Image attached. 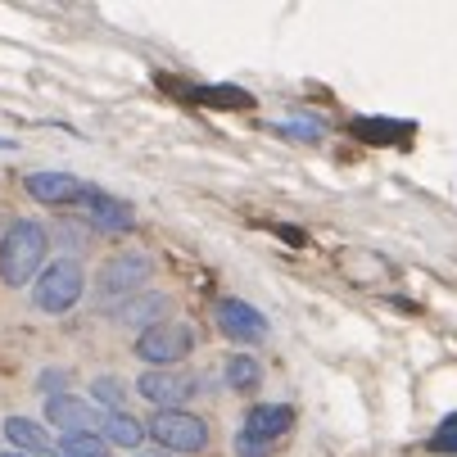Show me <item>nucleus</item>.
<instances>
[{
    "label": "nucleus",
    "mask_w": 457,
    "mask_h": 457,
    "mask_svg": "<svg viewBox=\"0 0 457 457\" xmlns=\"http://www.w3.org/2000/svg\"><path fill=\"white\" fill-rule=\"evenodd\" d=\"M46 249H50V236L41 222H14L5 236H0V281L5 286H28L41 277L46 268Z\"/></svg>",
    "instance_id": "nucleus-1"
},
{
    "label": "nucleus",
    "mask_w": 457,
    "mask_h": 457,
    "mask_svg": "<svg viewBox=\"0 0 457 457\" xmlns=\"http://www.w3.org/2000/svg\"><path fill=\"white\" fill-rule=\"evenodd\" d=\"M91 399L104 403L109 412H122V403H127V380H122V376H96V380H91Z\"/></svg>",
    "instance_id": "nucleus-16"
},
{
    "label": "nucleus",
    "mask_w": 457,
    "mask_h": 457,
    "mask_svg": "<svg viewBox=\"0 0 457 457\" xmlns=\"http://www.w3.org/2000/svg\"><path fill=\"white\" fill-rule=\"evenodd\" d=\"M137 457H172V453H163V448H137Z\"/></svg>",
    "instance_id": "nucleus-20"
},
{
    "label": "nucleus",
    "mask_w": 457,
    "mask_h": 457,
    "mask_svg": "<svg viewBox=\"0 0 457 457\" xmlns=\"http://www.w3.org/2000/svg\"><path fill=\"white\" fill-rule=\"evenodd\" d=\"M46 417H50V426H59L63 435H100V426H104V412H100L91 399H78V395H54V399H46Z\"/></svg>",
    "instance_id": "nucleus-7"
},
{
    "label": "nucleus",
    "mask_w": 457,
    "mask_h": 457,
    "mask_svg": "<svg viewBox=\"0 0 457 457\" xmlns=\"http://www.w3.org/2000/svg\"><path fill=\"white\" fill-rule=\"evenodd\" d=\"M154 277V258L145 249H127V253H113L104 258V268L96 272V299L100 303H122L145 290V281Z\"/></svg>",
    "instance_id": "nucleus-2"
},
{
    "label": "nucleus",
    "mask_w": 457,
    "mask_h": 457,
    "mask_svg": "<svg viewBox=\"0 0 457 457\" xmlns=\"http://www.w3.org/2000/svg\"><path fill=\"white\" fill-rule=\"evenodd\" d=\"M0 150H14V141H10V137H0Z\"/></svg>",
    "instance_id": "nucleus-21"
},
{
    "label": "nucleus",
    "mask_w": 457,
    "mask_h": 457,
    "mask_svg": "<svg viewBox=\"0 0 457 457\" xmlns=\"http://www.w3.org/2000/svg\"><path fill=\"white\" fill-rule=\"evenodd\" d=\"M5 439H10V448L23 453V457L50 453V435H46V426L32 421V417H5Z\"/></svg>",
    "instance_id": "nucleus-13"
},
{
    "label": "nucleus",
    "mask_w": 457,
    "mask_h": 457,
    "mask_svg": "<svg viewBox=\"0 0 457 457\" xmlns=\"http://www.w3.org/2000/svg\"><path fill=\"white\" fill-rule=\"evenodd\" d=\"M145 435L154 439V448L163 453H204L209 448V421L195 412H154Z\"/></svg>",
    "instance_id": "nucleus-6"
},
{
    "label": "nucleus",
    "mask_w": 457,
    "mask_h": 457,
    "mask_svg": "<svg viewBox=\"0 0 457 457\" xmlns=\"http://www.w3.org/2000/svg\"><path fill=\"white\" fill-rule=\"evenodd\" d=\"M218 331L231 340V345H258L268 336V317L249 308L245 299H222L218 303Z\"/></svg>",
    "instance_id": "nucleus-9"
},
{
    "label": "nucleus",
    "mask_w": 457,
    "mask_h": 457,
    "mask_svg": "<svg viewBox=\"0 0 457 457\" xmlns=\"http://www.w3.org/2000/svg\"><path fill=\"white\" fill-rule=\"evenodd\" d=\"M87 295V272L78 258H54L50 268H41V277L32 281V303L50 317L78 308V299Z\"/></svg>",
    "instance_id": "nucleus-3"
},
{
    "label": "nucleus",
    "mask_w": 457,
    "mask_h": 457,
    "mask_svg": "<svg viewBox=\"0 0 457 457\" xmlns=\"http://www.w3.org/2000/svg\"><path fill=\"white\" fill-rule=\"evenodd\" d=\"M222 376H227L231 389H253L258 376H263V367H258L253 353H231V358H222Z\"/></svg>",
    "instance_id": "nucleus-15"
},
{
    "label": "nucleus",
    "mask_w": 457,
    "mask_h": 457,
    "mask_svg": "<svg viewBox=\"0 0 457 457\" xmlns=\"http://www.w3.org/2000/svg\"><path fill=\"white\" fill-rule=\"evenodd\" d=\"M430 453H448V457H457V412L439 421V430L430 435Z\"/></svg>",
    "instance_id": "nucleus-18"
},
{
    "label": "nucleus",
    "mask_w": 457,
    "mask_h": 457,
    "mask_svg": "<svg viewBox=\"0 0 457 457\" xmlns=\"http://www.w3.org/2000/svg\"><path fill=\"white\" fill-rule=\"evenodd\" d=\"M190 349H195V331L186 321H172V317L137 336V358L150 362V371H172L177 362L190 358Z\"/></svg>",
    "instance_id": "nucleus-5"
},
{
    "label": "nucleus",
    "mask_w": 457,
    "mask_h": 457,
    "mask_svg": "<svg viewBox=\"0 0 457 457\" xmlns=\"http://www.w3.org/2000/svg\"><path fill=\"white\" fill-rule=\"evenodd\" d=\"M168 312H172V295H163V290H141V295L122 299V303L113 308V317H118L122 326H141V331L168 321Z\"/></svg>",
    "instance_id": "nucleus-12"
},
{
    "label": "nucleus",
    "mask_w": 457,
    "mask_h": 457,
    "mask_svg": "<svg viewBox=\"0 0 457 457\" xmlns=\"http://www.w3.org/2000/svg\"><path fill=\"white\" fill-rule=\"evenodd\" d=\"M295 426V412L286 403H258L245 412L240 421V435H236V453L240 457H268V448L277 439H286Z\"/></svg>",
    "instance_id": "nucleus-4"
},
{
    "label": "nucleus",
    "mask_w": 457,
    "mask_h": 457,
    "mask_svg": "<svg viewBox=\"0 0 457 457\" xmlns=\"http://www.w3.org/2000/svg\"><path fill=\"white\" fill-rule=\"evenodd\" d=\"M281 132H286V137H299V141H321V122H312V118H290V122H281Z\"/></svg>",
    "instance_id": "nucleus-19"
},
{
    "label": "nucleus",
    "mask_w": 457,
    "mask_h": 457,
    "mask_svg": "<svg viewBox=\"0 0 457 457\" xmlns=\"http://www.w3.org/2000/svg\"><path fill=\"white\" fill-rule=\"evenodd\" d=\"M23 186H28L32 200H37V204H46V209L82 204V195H87V181H78L73 172H59V168H50V172H28V177H23Z\"/></svg>",
    "instance_id": "nucleus-8"
},
{
    "label": "nucleus",
    "mask_w": 457,
    "mask_h": 457,
    "mask_svg": "<svg viewBox=\"0 0 457 457\" xmlns=\"http://www.w3.org/2000/svg\"><path fill=\"white\" fill-rule=\"evenodd\" d=\"M137 389L145 403H154V412H181V403L195 399V380L177 376V371H145L137 380Z\"/></svg>",
    "instance_id": "nucleus-10"
},
{
    "label": "nucleus",
    "mask_w": 457,
    "mask_h": 457,
    "mask_svg": "<svg viewBox=\"0 0 457 457\" xmlns=\"http://www.w3.org/2000/svg\"><path fill=\"white\" fill-rule=\"evenodd\" d=\"M54 453L59 457H109V444L100 435H63Z\"/></svg>",
    "instance_id": "nucleus-17"
},
{
    "label": "nucleus",
    "mask_w": 457,
    "mask_h": 457,
    "mask_svg": "<svg viewBox=\"0 0 457 457\" xmlns=\"http://www.w3.org/2000/svg\"><path fill=\"white\" fill-rule=\"evenodd\" d=\"M100 439H104L109 448H127V453H137V448H145V426H141L132 412H104Z\"/></svg>",
    "instance_id": "nucleus-14"
},
{
    "label": "nucleus",
    "mask_w": 457,
    "mask_h": 457,
    "mask_svg": "<svg viewBox=\"0 0 457 457\" xmlns=\"http://www.w3.org/2000/svg\"><path fill=\"white\" fill-rule=\"evenodd\" d=\"M82 204H87V218H82V222L96 227V231H132V227H137L132 204L113 200V195H104V190H91V186H87Z\"/></svg>",
    "instance_id": "nucleus-11"
},
{
    "label": "nucleus",
    "mask_w": 457,
    "mask_h": 457,
    "mask_svg": "<svg viewBox=\"0 0 457 457\" xmlns=\"http://www.w3.org/2000/svg\"><path fill=\"white\" fill-rule=\"evenodd\" d=\"M0 457H23V453H14V448H10V453H0Z\"/></svg>",
    "instance_id": "nucleus-22"
},
{
    "label": "nucleus",
    "mask_w": 457,
    "mask_h": 457,
    "mask_svg": "<svg viewBox=\"0 0 457 457\" xmlns=\"http://www.w3.org/2000/svg\"><path fill=\"white\" fill-rule=\"evenodd\" d=\"M41 457H59V453H54V448H50V453H41Z\"/></svg>",
    "instance_id": "nucleus-23"
}]
</instances>
